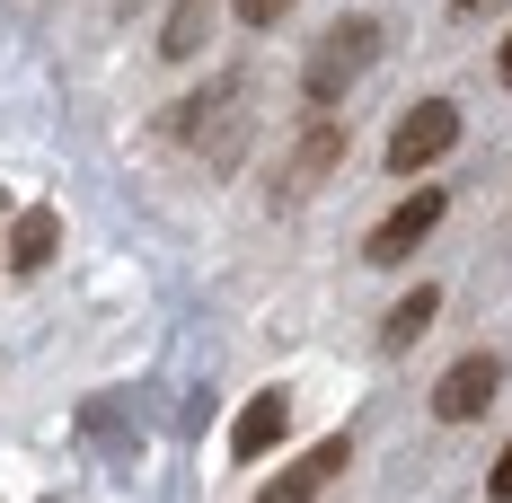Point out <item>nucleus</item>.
Segmentation results:
<instances>
[{
  "label": "nucleus",
  "instance_id": "obj_4",
  "mask_svg": "<svg viewBox=\"0 0 512 503\" xmlns=\"http://www.w3.org/2000/svg\"><path fill=\"white\" fill-rule=\"evenodd\" d=\"M495 389H504V362H495V353H460V362L433 380V424H477V415L495 406Z\"/></svg>",
  "mask_w": 512,
  "mask_h": 503
},
{
  "label": "nucleus",
  "instance_id": "obj_3",
  "mask_svg": "<svg viewBox=\"0 0 512 503\" xmlns=\"http://www.w3.org/2000/svg\"><path fill=\"white\" fill-rule=\"evenodd\" d=\"M442 221H451V195H442V186H415V195L398 203V212H389L371 239H362V256H371V265H398V256H415L433 230H442Z\"/></svg>",
  "mask_w": 512,
  "mask_h": 503
},
{
  "label": "nucleus",
  "instance_id": "obj_11",
  "mask_svg": "<svg viewBox=\"0 0 512 503\" xmlns=\"http://www.w3.org/2000/svg\"><path fill=\"white\" fill-rule=\"evenodd\" d=\"M230 9H239V27H283L301 0H230Z\"/></svg>",
  "mask_w": 512,
  "mask_h": 503
},
{
  "label": "nucleus",
  "instance_id": "obj_9",
  "mask_svg": "<svg viewBox=\"0 0 512 503\" xmlns=\"http://www.w3.org/2000/svg\"><path fill=\"white\" fill-rule=\"evenodd\" d=\"M433 309H442V292L433 283H415V292H398V309L380 318V353H407L424 327H433Z\"/></svg>",
  "mask_w": 512,
  "mask_h": 503
},
{
  "label": "nucleus",
  "instance_id": "obj_8",
  "mask_svg": "<svg viewBox=\"0 0 512 503\" xmlns=\"http://www.w3.org/2000/svg\"><path fill=\"white\" fill-rule=\"evenodd\" d=\"M53 248H62V221H53V203H36L27 221H18V239H9V274L27 283V274H45Z\"/></svg>",
  "mask_w": 512,
  "mask_h": 503
},
{
  "label": "nucleus",
  "instance_id": "obj_6",
  "mask_svg": "<svg viewBox=\"0 0 512 503\" xmlns=\"http://www.w3.org/2000/svg\"><path fill=\"white\" fill-rule=\"evenodd\" d=\"M283 433H292V398H283V389H256V398L239 406V424H230V459L256 468V459L283 451Z\"/></svg>",
  "mask_w": 512,
  "mask_h": 503
},
{
  "label": "nucleus",
  "instance_id": "obj_12",
  "mask_svg": "<svg viewBox=\"0 0 512 503\" xmlns=\"http://www.w3.org/2000/svg\"><path fill=\"white\" fill-rule=\"evenodd\" d=\"M486 495H495V503H512V442L495 451V468H486Z\"/></svg>",
  "mask_w": 512,
  "mask_h": 503
},
{
  "label": "nucleus",
  "instance_id": "obj_2",
  "mask_svg": "<svg viewBox=\"0 0 512 503\" xmlns=\"http://www.w3.org/2000/svg\"><path fill=\"white\" fill-rule=\"evenodd\" d=\"M460 151V106L451 98H415L398 124H389V168L398 177H424L433 159H451Z\"/></svg>",
  "mask_w": 512,
  "mask_h": 503
},
{
  "label": "nucleus",
  "instance_id": "obj_13",
  "mask_svg": "<svg viewBox=\"0 0 512 503\" xmlns=\"http://www.w3.org/2000/svg\"><path fill=\"white\" fill-rule=\"evenodd\" d=\"M495 9H504V0H451V18H460V27H477V18H495Z\"/></svg>",
  "mask_w": 512,
  "mask_h": 503
},
{
  "label": "nucleus",
  "instance_id": "obj_1",
  "mask_svg": "<svg viewBox=\"0 0 512 503\" xmlns=\"http://www.w3.org/2000/svg\"><path fill=\"white\" fill-rule=\"evenodd\" d=\"M371 62H380V18H362V9H354V18H336V27L309 45V62H301V98H309V106H336V98L362 80V71H371Z\"/></svg>",
  "mask_w": 512,
  "mask_h": 503
},
{
  "label": "nucleus",
  "instance_id": "obj_10",
  "mask_svg": "<svg viewBox=\"0 0 512 503\" xmlns=\"http://www.w3.org/2000/svg\"><path fill=\"white\" fill-rule=\"evenodd\" d=\"M204 36H212V0H177V18L159 27V53L186 62V53H204Z\"/></svg>",
  "mask_w": 512,
  "mask_h": 503
},
{
  "label": "nucleus",
  "instance_id": "obj_14",
  "mask_svg": "<svg viewBox=\"0 0 512 503\" xmlns=\"http://www.w3.org/2000/svg\"><path fill=\"white\" fill-rule=\"evenodd\" d=\"M495 71H504V89H512V36H504V53H495Z\"/></svg>",
  "mask_w": 512,
  "mask_h": 503
},
{
  "label": "nucleus",
  "instance_id": "obj_5",
  "mask_svg": "<svg viewBox=\"0 0 512 503\" xmlns=\"http://www.w3.org/2000/svg\"><path fill=\"white\" fill-rule=\"evenodd\" d=\"M345 468H354V442H345V433H327L318 451H301L292 468H274V477L256 486V503H318L336 477H345Z\"/></svg>",
  "mask_w": 512,
  "mask_h": 503
},
{
  "label": "nucleus",
  "instance_id": "obj_7",
  "mask_svg": "<svg viewBox=\"0 0 512 503\" xmlns=\"http://www.w3.org/2000/svg\"><path fill=\"white\" fill-rule=\"evenodd\" d=\"M336 159H345V124L327 115V124H309V133H301V151H292V168L274 177V195H283V203H292V195H309V186H318V177H327Z\"/></svg>",
  "mask_w": 512,
  "mask_h": 503
}]
</instances>
